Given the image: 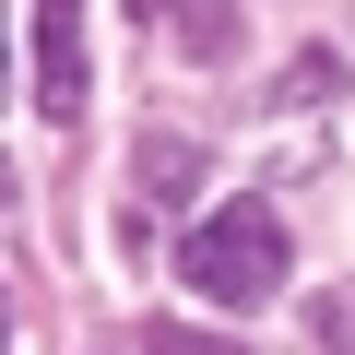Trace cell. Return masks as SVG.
Instances as JSON below:
<instances>
[{
  "label": "cell",
  "mask_w": 355,
  "mask_h": 355,
  "mask_svg": "<svg viewBox=\"0 0 355 355\" xmlns=\"http://www.w3.org/2000/svg\"><path fill=\"white\" fill-rule=\"evenodd\" d=\"M130 24H142V36H166L178 60H202V71H214V60H237V0H130Z\"/></svg>",
  "instance_id": "3957f363"
},
{
  "label": "cell",
  "mask_w": 355,
  "mask_h": 355,
  "mask_svg": "<svg viewBox=\"0 0 355 355\" xmlns=\"http://www.w3.org/2000/svg\"><path fill=\"white\" fill-rule=\"evenodd\" d=\"M130 178H142V202H178V190L202 178V154H190V142H142V166H130Z\"/></svg>",
  "instance_id": "277c9868"
},
{
  "label": "cell",
  "mask_w": 355,
  "mask_h": 355,
  "mask_svg": "<svg viewBox=\"0 0 355 355\" xmlns=\"http://www.w3.org/2000/svg\"><path fill=\"white\" fill-rule=\"evenodd\" d=\"M0 214H12V166H0Z\"/></svg>",
  "instance_id": "52a82bcc"
},
{
  "label": "cell",
  "mask_w": 355,
  "mask_h": 355,
  "mask_svg": "<svg viewBox=\"0 0 355 355\" xmlns=\"http://www.w3.org/2000/svg\"><path fill=\"white\" fill-rule=\"evenodd\" d=\"M0 355H12V308H0Z\"/></svg>",
  "instance_id": "ba28073f"
},
{
  "label": "cell",
  "mask_w": 355,
  "mask_h": 355,
  "mask_svg": "<svg viewBox=\"0 0 355 355\" xmlns=\"http://www.w3.org/2000/svg\"><path fill=\"white\" fill-rule=\"evenodd\" d=\"M284 261H296V237H284L272 202H225L214 225H190V249H178L190 296H214V308H261V296H284Z\"/></svg>",
  "instance_id": "6da1fadb"
},
{
  "label": "cell",
  "mask_w": 355,
  "mask_h": 355,
  "mask_svg": "<svg viewBox=\"0 0 355 355\" xmlns=\"http://www.w3.org/2000/svg\"><path fill=\"white\" fill-rule=\"evenodd\" d=\"M320 355H355V284H343V296H320Z\"/></svg>",
  "instance_id": "8992f818"
},
{
  "label": "cell",
  "mask_w": 355,
  "mask_h": 355,
  "mask_svg": "<svg viewBox=\"0 0 355 355\" xmlns=\"http://www.w3.org/2000/svg\"><path fill=\"white\" fill-rule=\"evenodd\" d=\"M36 12V107L48 119H83V0H24Z\"/></svg>",
  "instance_id": "7a4b0ae2"
},
{
  "label": "cell",
  "mask_w": 355,
  "mask_h": 355,
  "mask_svg": "<svg viewBox=\"0 0 355 355\" xmlns=\"http://www.w3.org/2000/svg\"><path fill=\"white\" fill-rule=\"evenodd\" d=\"M272 95H284V107H320V95H331V60H320V48H308V60H296V71H284V83H272Z\"/></svg>",
  "instance_id": "5b68a950"
},
{
  "label": "cell",
  "mask_w": 355,
  "mask_h": 355,
  "mask_svg": "<svg viewBox=\"0 0 355 355\" xmlns=\"http://www.w3.org/2000/svg\"><path fill=\"white\" fill-rule=\"evenodd\" d=\"M0 95H12V48H0Z\"/></svg>",
  "instance_id": "9c48e42d"
}]
</instances>
